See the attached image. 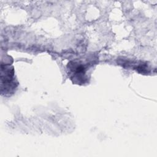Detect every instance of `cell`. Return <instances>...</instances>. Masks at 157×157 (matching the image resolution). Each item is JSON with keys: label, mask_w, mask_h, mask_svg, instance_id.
Here are the masks:
<instances>
[{"label": "cell", "mask_w": 157, "mask_h": 157, "mask_svg": "<svg viewBox=\"0 0 157 157\" xmlns=\"http://www.w3.org/2000/svg\"><path fill=\"white\" fill-rule=\"evenodd\" d=\"M5 69L1 67V92L3 93H11L12 90L17 87V83L15 82L13 69L5 66Z\"/></svg>", "instance_id": "cell-1"}, {"label": "cell", "mask_w": 157, "mask_h": 157, "mask_svg": "<svg viewBox=\"0 0 157 157\" xmlns=\"http://www.w3.org/2000/svg\"><path fill=\"white\" fill-rule=\"evenodd\" d=\"M68 69L69 70V74L72 75V78L76 80L80 79V82L81 83H84L85 78V73L86 71V67L85 65L82 64V63L71 61L68 63L67 65Z\"/></svg>", "instance_id": "cell-2"}]
</instances>
